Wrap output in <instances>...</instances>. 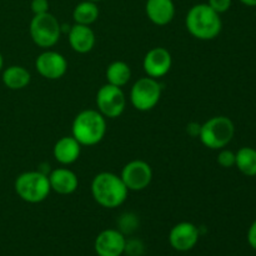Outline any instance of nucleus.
<instances>
[{"label":"nucleus","instance_id":"nucleus-1","mask_svg":"<svg viewBox=\"0 0 256 256\" xmlns=\"http://www.w3.org/2000/svg\"><path fill=\"white\" fill-rule=\"evenodd\" d=\"M129 190L120 175L102 172L95 175L92 182V195L95 202L106 209H115L124 204Z\"/></svg>","mask_w":256,"mask_h":256},{"label":"nucleus","instance_id":"nucleus-2","mask_svg":"<svg viewBox=\"0 0 256 256\" xmlns=\"http://www.w3.org/2000/svg\"><path fill=\"white\" fill-rule=\"evenodd\" d=\"M185 25L190 35L199 40H212L219 36L222 29L220 14L208 4H196L188 12Z\"/></svg>","mask_w":256,"mask_h":256},{"label":"nucleus","instance_id":"nucleus-3","mask_svg":"<svg viewBox=\"0 0 256 256\" xmlns=\"http://www.w3.org/2000/svg\"><path fill=\"white\" fill-rule=\"evenodd\" d=\"M106 134V118L98 110L86 109L80 112L72 120V136L82 146H94L104 139Z\"/></svg>","mask_w":256,"mask_h":256},{"label":"nucleus","instance_id":"nucleus-4","mask_svg":"<svg viewBox=\"0 0 256 256\" xmlns=\"http://www.w3.org/2000/svg\"><path fill=\"white\" fill-rule=\"evenodd\" d=\"M15 192L18 196L29 204H39L48 199L52 188H50L48 174L34 170L25 172L15 179Z\"/></svg>","mask_w":256,"mask_h":256},{"label":"nucleus","instance_id":"nucleus-5","mask_svg":"<svg viewBox=\"0 0 256 256\" xmlns=\"http://www.w3.org/2000/svg\"><path fill=\"white\" fill-rule=\"evenodd\" d=\"M235 135V125L228 116H214L202 124L199 139L204 146L212 150L224 149Z\"/></svg>","mask_w":256,"mask_h":256},{"label":"nucleus","instance_id":"nucleus-6","mask_svg":"<svg viewBox=\"0 0 256 256\" xmlns=\"http://www.w3.org/2000/svg\"><path fill=\"white\" fill-rule=\"evenodd\" d=\"M30 36L32 42L42 49L52 48L62 36V24L59 20L50 14L49 12L44 14L34 15L29 26Z\"/></svg>","mask_w":256,"mask_h":256},{"label":"nucleus","instance_id":"nucleus-7","mask_svg":"<svg viewBox=\"0 0 256 256\" xmlns=\"http://www.w3.org/2000/svg\"><path fill=\"white\" fill-rule=\"evenodd\" d=\"M162 98V85L154 78H140L130 90V102L139 112L154 109Z\"/></svg>","mask_w":256,"mask_h":256},{"label":"nucleus","instance_id":"nucleus-8","mask_svg":"<svg viewBox=\"0 0 256 256\" xmlns=\"http://www.w3.org/2000/svg\"><path fill=\"white\" fill-rule=\"evenodd\" d=\"M98 112L106 119H116L126 108V98L122 88L112 84H105L98 90Z\"/></svg>","mask_w":256,"mask_h":256},{"label":"nucleus","instance_id":"nucleus-9","mask_svg":"<svg viewBox=\"0 0 256 256\" xmlns=\"http://www.w3.org/2000/svg\"><path fill=\"white\" fill-rule=\"evenodd\" d=\"M120 178L129 192H142L152 180V169L144 160H132L122 170Z\"/></svg>","mask_w":256,"mask_h":256},{"label":"nucleus","instance_id":"nucleus-10","mask_svg":"<svg viewBox=\"0 0 256 256\" xmlns=\"http://www.w3.org/2000/svg\"><path fill=\"white\" fill-rule=\"evenodd\" d=\"M35 69L45 79L58 80L66 72L68 62L60 52L46 49L38 55L35 60Z\"/></svg>","mask_w":256,"mask_h":256},{"label":"nucleus","instance_id":"nucleus-11","mask_svg":"<svg viewBox=\"0 0 256 256\" xmlns=\"http://www.w3.org/2000/svg\"><path fill=\"white\" fill-rule=\"evenodd\" d=\"M172 65V54L168 49L162 46L152 48L145 54L142 60V68L148 76L159 79L170 72Z\"/></svg>","mask_w":256,"mask_h":256},{"label":"nucleus","instance_id":"nucleus-12","mask_svg":"<svg viewBox=\"0 0 256 256\" xmlns=\"http://www.w3.org/2000/svg\"><path fill=\"white\" fill-rule=\"evenodd\" d=\"M125 244L126 239L120 230L106 229L96 236L94 249L98 256H122Z\"/></svg>","mask_w":256,"mask_h":256},{"label":"nucleus","instance_id":"nucleus-13","mask_svg":"<svg viewBox=\"0 0 256 256\" xmlns=\"http://www.w3.org/2000/svg\"><path fill=\"white\" fill-rule=\"evenodd\" d=\"M199 228L192 222H182L175 225L169 234V242L172 249L178 252H189L199 242Z\"/></svg>","mask_w":256,"mask_h":256},{"label":"nucleus","instance_id":"nucleus-14","mask_svg":"<svg viewBox=\"0 0 256 256\" xmlns=\"http://www.w3.org/2000/svg\"><path fill=\"white\" fill-rule=\"evenodd\" d=\"M68 39L72 49L79 54H86L95 46V32L89 25L74 24L68 32Z\"/></svg>","mask_w":256,"mask_h":256},{"label":"nucleus","instance_id":"nucleus-15","mask_svg":"<svg viewBox=\"0 0 256 256\" xmlns=\"http://www.w3.org/2000/svg\"><path fill=\"white\" fill-rule=\"evenodd\" d=\"M48 178H49L52 192L59 195L72 194L79 186V179L76 174L68 168H56L48 175Z\"/></svg>","mask_w":256,"mask_h":256},{"label":"nucleus","instance_id":"nucleus-16","mask_svg":"<svg viewBox=\"0 0 256 256\" xmlns=\"http://www.w3.org/2000/svg\"><path fill=\"white\" fill-rule=\"evenodd\" d=\"M145 12L152 24L164 26L174 19L175 5L172 0H148Z\"/></svg>","mask_w":256,"mask_h":256},{"label":"nucleus","instance_id":"nucleus-17","mask_svg":"<svg viewBox=\"0 0 256 256\" xmlns=\"http://www.w3.org/2000/svg\"><path fill=\"white\" fill-rule=\"evenodd\" d=\"M82 145L74 136H62L55 142L52 155L55 160L62 165H72L79 159Z\"/></svg>","mask_w":256,"mask_h":256},{"label":"nucleus","instance_id":"nucleus-18","mask_svg":"<svg viewBox=\"0 0 256 256\" xmlns=\"http://www.w3.org/2000/svg\"><path fill=\"white\" fill-rule=\"evenodd\" d=\"M2 82L10 90H22L30 84L32 75L22 65H10L2 72Z\"/></svg>","mask_w":256,"mask_h":256},{"label":"nucleus","instance_id":"nucleus-19","mask_svg":"<svg viewBox=\"0 0 256 256\" xmlns=\"http://www.w3.org/2000/svg\"><path fill=\"white\" fill-rule=\"evenodd\" d=\"M105 76H106L108 84L122 88L129 82L130 78H132V69L125 62L118 60V62H112L106 68Z\"/></svg>","mask_w":256,"mask_h":256},{"label":"nucleus","instance_id":"nucleus-20","mask_svg":"<svg viewBox=\"0 0 256 256\" xmlns=\"http://www.w3.org/2000/svg\"><path fill=\"white\" fill-rule=\"evenodd\" d=\"M98 18H99V8L94 2L84 0V2H79L72 10V19H74L75 24L89 25L90 26L96 22Z\"/></svg>","mask_w":256,"mask_h":256},{"label":"nucleus","instance_id":"nucleus-21","mask_svg":"<svg viewBox=\"0 0 256 256\" xmlns=\"http://www.w3.org/2000/svg\"><path fill=\"white\" fill-rule=\"evenodd\" d=\"M235 166L245 176H256V150L244 146L235 152Z\"/></svg>","mask_w":256,"mask_h":256},{"label":"nucleus","instance_id":"nucleus-22","mask_svg":"<svg viewBox=\"0 0 256 256\" xmlns=\"http://www.w3.org/2000/svg\"><path fill=\"white\" fill-rule=\"evenodd\" d=\"M138 225L139 222H138L136 216L132 214H124L119 220V228L122 234H132L136 230Z\"/></svg>","mask_w":256,"mask_h":256},{"label":"nucleus","instance_id":"nucleus-23","mask_svg":"<svg viewBox=\"0 0 256 256\" xmlns=\"http://www.w3.org/2000/svg\"><path fill=\"white\" fill-rule=\"evenodd\" d=\"M124 252L129 256H142L144 254V244L142 240L138 239L126 240Z\"/></svg>","mask_w":256,"mask_h":256},{"label":"nucleus","instance_id":"nucleus-24","mask_svg":"<svg viewBox=\"0 0 256 256\" xmlns=\"http://www.w3.org/2000/svg\"><path fill=\"white\" fill-rule=\"evenodd\" d=\"M218 164L225 169L232 168L235 165V152L228 149H220L219 155H218Z\"/></svg>","mask_w":256,"mask_h":256},{"label":"nucleus","instance_id":"nucleus-25","mask_svg":"<svg viewBox=\"0 0 256 256\" xmlns=\"http://www.w3.org/2000/svg\"><path fill=\"white\" fill-rule=\"evenodd\" d=\"M208 5L214 12H216L218 14H222V12H226L230 9V6H232V0H209Z\"/></svg>","mask_w":256,"mask_h":256},{"label":"nucleus","instance_id":"nucleus-26","mask_svg":"<svg viewBox=\"0 0 256 256\" xmlns=\"http://www.w3.org/2000/svg\"><path fill=\"white\" fill-rule=\"evenodd\" d=\"M30 8H32L34 15L44 14V12H49V2L48 0H32Z\"/></svg>","mask_w":256,"mask_h":256},{"label":"nucleus","instance_id":"nucleus-27","mask_svg":"<svg viewBox=\"0 0 256 256\" xmlns=\"http://www.w3.org/2000/svg\"><path fill=\"white\" fill-rule=\"evenodd\" d=\"M248 242L252 249L256 250V220L252 224L248 232Z\"/></svg>","mask_w":256,"mask_h":256},{"label":"nucleus","instance_id":"nucleus-28","mask_svg":"<svg viewBox=\"0 0 256 256\" xmlns=\"http://www.w3.org/2000/svg\"><path fill=\"white\" fill-rule=\"evenodd\" d=\"M200 126H202V125H200V124H196V122H190V124L188 125V126H186V132H188V134L192 135V136H194V138L199 136Z\"/></svg>","mask_w":256,"mask_h":256},{"label":"nucleus","instance_id":"nucleus-29","mask_svg":"<svg viewBox=\"0 0 256 256\" xmlns=\"http://www.w3.org/2000/svg\"><path fill=\"white\" fill-rule=\"evenodd\" d=\"M246 6H256V0H240Z\"/></svg>","mask_w":256,"mask_h":256},{"label":"nucleus","instance_id":"nucleus-30","mask_svg":"<svg viewBox=\"0 0 256 256\" xmlns=\"http://www.w3.org/2000/svg\"><path fill=\"white\" fill-rule=\"evenodd\" d=\"M2 66H4V58H2V52H0V72L2 70Z\"/></svg>","mask_w":256,"mask_h":256},{"label":"nucleus","instance_id":"nucleus-31","mask_svg":"<svg viewBox=\"0 0 256 256\" xmlns=\"http://www.w3.org/2000/svg\"><path fill=\"white\" fill-rule=\"evenodd\" d=\"M89 2H102V0H89Z\"/></svg>","mask_w":256,"mask_h":256}]
</instances>
